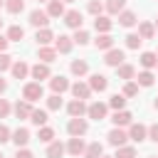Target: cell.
<instances>
[{
    "mask_svg": "<svg viewBox=\"0 0 158 158\" xmlns=\"http://www.w3.org/2000/svg\"><path fill=\"white\" fill-rule=\"evenodd\" d=\"M42 96H44V86H42L40 81H27V84L22 86V99H25V101L35 104V101H40Z\"/></svg>",
    "mask_w": 158,
    "mask_h": 158,
    "instance_id": "obj_1",
    "label": "cell"
},
{
    "mask_svg": "<svg viewBox=\"0 0 158 158\" xmlns=\"http://www.w3.org/2000/svg\"><path fill=\"white\" fill-rule=\"evenodd\" d=\"M86 131H89V121H86V118H69L67 133H69L72 138H81V136H86Z\"/></svg>",
    "mask_w": 158,
    "mask_h": 158,
    "instance_id": "obj_2",
    "label": "cell"
},
{
    "mask_svg": "<svg viewBox=\"0 0 158 158\" xmlns=\"http://www.w3.org/2000/svg\"><path fill=\"white\" fill-rule=\"evenodd\" d=\"M109 114V106L104 101H91L86 104V118H94V121H104Z\"/></svg>",
    "mask_w": 158,
    "mask_h": 158,
    "instance_id": "obj_3",
    "label": "cell"
},
{
    "mask_svg": "<svg viewBox=\"0 0 158 158\" xmlns=\"http://www.w3.org/2000/svg\"><path fill=\"white\" fill-rule=\"evenodd\" d=\"M126 133H128V141L141 143V141L148 138V126H146V123H131V126L126 128Z\"/></svg>",
    "mask_w": 158,
    "mask_h": 158,
    "instance_id": "obj_4",
    "label": "cell"
},
{
    "mask_svg": "<svg viewBox=\"0 0 158 158\" xmlns=\"http://www.w3.org/2000/svg\"><path fill=\"white\" fill-rule=\"evenodd\" d=\"M30 77H32V81H44V79H49L52 77V72H49V64H44V62H37V64H32L30 67Z\"/></svg>",
    "mask_w": 158,
    "mask_h": 158,
    "instance_id": "obj_5",
    "label": "cell"
},
{
    "mask_svg": "<svg viewBox=\"0 0 158 158\" xmlns=\"http://www.w3.org/2000/svg\"><path fill=\"white\" fill-rule=\"evenodd\" d=\"M69 79L64 77V74H54V77H49V89H52V94H64V91H69Z\"/></svg>",
    "mask_w": 158,
    "mask_h": 158,
    "instance_id": "obj_6",
    "label": "cell"
},
{
    "mask_svg": "<svg viewBox=\"0 0 158 158\" xmlns=\"http://www.w3.org/2000/svg\"><path fill=\"white\" fill-rule=\"evenodd\" d=\"M106 141H109V146H114V148H118V146H126V141H128V133H126V128H111L109 133H106Z\"/></svg>",
    "mask_w": 158,
    "mask_h": 158,
    "instance_id": "obj_7",
    "label": "cell"
},
{
    "mask_svg": "<svg viewBox=\"0 0 158 158\" xmlns=\"http://www.w3.org/2000/svg\"><path fill=\"white\" fill-rule=\"evenodd\" d=\"M123 59H126V54H123V49H116V47H111L106 54H104V64L106 67H121L123 64Z\"/></svg>",
    "mask_w": 158,
    "mask_h": 158,
    "instance_id": "obj_8",
    "label": "cell"
},
{
    "mask_svg": "<svg viewBox=\"0 0 158 158\" xmlns=\"http://www.w3.org/2000/svg\"><path fill=\"white\" fill-rule=\"evenodd\" d=\"M30 128H25V126H17L15 131H12V136H10V141L17 146V148H27V143H30Z\"/></svg>",
    "mask_w": 158,
    "mask_h": 158,
    "instance_id": "obj_9",
    "label": "cell"
},
{
    "mask_svg": "<svg viewBox=\"0 0 158 158\" xmlns=\"http://www.w3.org/2000/svg\"><path fill=\"white\" fill-rule=\"evenodd\" d=\"M67 114H69L72 118H84V116H86V101L72 99V101L67 104Z\"/></svg>",
    "mask_w": 158,
    "mask_h": 158,
    "instance_id": "obj_10",
    "label": "cell"
},
{
    "mask_svg": "<svg viewBox=\"0 0 158 158\" xmlns=\"http://www.w3.org/2000/svg\"><path fill=\"white\" fill-rule=\"evenodd\" d=\"M111 121H114V126H116V128H128V126L133 123V114H131V111H126V109H121V111H114Z\"/></svg>",
    "mask_w": 158,
    "mask_h": 158,
    "instance_id": "obj_11",
    "label": "cell"
},
{
    "mask_svg": "<svg viewBox=\"0 0 158 158\" xmlns=\"http://www.w3.org/2000/svg\"><path fill=\"white\" fill-rule=\"evenodd\" d=\"M30 25L32 27H37V30H42V27H49V15L44 12V10H32L30 12Z\"/></svg>",
    "mask_w": 158,
    "mask_h": 158,
    "instance_id": "obj_12",
    "label": "cell"
},
{
    "mask_svg": "<svg viewBox=\"0 0 158 158\" xmlns=\"http://www.w3.org/2000/svg\"><path fill=\"white\" fill-rule=\"evenodd\" d=\"M64 25L72 27V30H81V25H84V15H81L79 10H67V12H64Z\"/></svg>",
    "mask_w": 158,
    "mask_h": 158,
    "instance_id": "obj_13",
    "label": "cell"
},
{
    "mask_svg": "<svg viewBox=\"0 0 158 158\" xmlns=\"http://www.w3.org/2000/svg\"><path fill=\"white\" fill-rule=\"evenodd\" d=\"M10 72H12V79H27L30 77V64L25 62V59H15L12 62V67H10Z\"/></svg>",
    "mask_w": 158,
    "mask_h": 158,
    "instance_id": "obj_14",
    "label": "cell"
},
{
    "mask_svg": "<svg viewBox=\"0 0 158 158\" xmlns=\"http://www.w3.org/2000/svg\"><path fill=\"white\" fill-rule=\"evenodd\" d=\"M86 84H89L91 94H94V91H99V94H101V91H106V89H109V79H106L104 74H99V72H96V74H91Z\"/></svg>",
    "mask_w": 158,
    "mask_h": 158,
    "instance_id": "obj_15",
    "label": "cell"
},
{
    "mask_svg": "<svg viewBox=\"0 0 158 158\" xmlns=\"http://www.w3.org/2000/svg\"><path fill=\"white\" fill-rule=\"evenodd\" d=\"M69 91H72L74 99H81V101H86V99L91 96V89H89L86 81H74V84L69 86Z\"/></svg>",
    "mask_w": 158,
    "mask_h": 158,
    "instance_id": "obj_16",
    "label": "cell"
},
{
    "mask_svg": "<svg viewBox=\"0 0 158 158\" xmlns=\"http://www.w3.org/2000/svg\"><path fill=\"white\" fill-rule=\"evenodd\" d=\"M72 47H74V42H72L69 35H59V37H54V49H57V54H69Z\"/></svg>",
    "mask_w": 158,
    "mask_h": 158,
    "instance_id": "obj_17",
    "label": "cell"
},
{
    "mask_svg": "<svg viewBox=\"0 0 158 158\" xmlns=\"http://www.w3.org/2000/svg\"><path fill=\"white\" fill-rule=\"evenodd\" d=\"M32 104L30 101H25V99H17L15 101V106H12V111H15V116L17 118H30V114H32Z\"/></svg>",
    "mask_w": 158,
    "mask_h": 158,
    "instance_id": "obj_18",
    "label": "cell"
},
{
    "mask_svg": "<svg viewBox=\"0 0 158 158\" xmlns=\"http://www.w3.org/2000/svg\"><path fill=\"white\" fill-rule=\"evenodd\" d=\"M64 148H67V153H69V156L79 158V156H84V148H86V143H84V138H69V143H67Z\"/></svg>",
    "mask_w": 158,
    "mask_h": 158,
    "instance_id": "obj_19",
    "label": "cell"
},
{
    "mask_svg": "<svg viewBox=\"0 0 158 158\" xmlns=\"http://www.w3.org/2000/svg\"><path fill=\"white\" fill-rule=\"evenodd\" d=\"M35 42H37L40 47H49V42H54V32H52L49 27H42V30L35 32Z\"/></svg>",
    "mask_w": 158,
    "mask_h": 158,
    "instance_id": "obj_20",
    "label": "cell"
},
{
    "mask_svg": "<svg viewBox=\"0 0 158 158\" xmlns=\"http://www.w3.org/2000/svg\"><path fill=\"white\" fill-rule=\"evenodd\" d=\"M138 62H141V67H143V69L153 72V69L158 67V54H156V52H141Z\"/></svg>",
    "mask_w": 158,
    "mask_h": 158,
    "instance_id": "obj_21",
    "label": "cell"
},
{
    "mask_svg": "<svg viewBox=\"0 0 158 158\" xmlns=\"http://www.w3.org/2000/svg\"><path fill=\"white\" fill-rule=\"evenodd\" d=\"M111 27H114L111 17H106V15H99V17H94V30H96L99 35H106V32H111Z\"/></svg>",
    "mask_w": 158,
    "mask_h": 158,
    "instance_id": "obj_22",
    "label": "cell"
},
{
    "mask_svg": "<svg viewBox=\"0 0 158 158\" xmlns=\"http://www.w3.org/2000/svg\"><path fill=\"white\" fill-rule=\"evenodd\" d=\"M69 72H72L74 77H84V74H89V62H86V59H72Z\"/></svg>",
    "mask_w": 158,
    "mask_h": 158,
    "instance_id": "obj_23",
    "label": "cell"
},
{
    "mask_svg": "<svg viewBox=\"0 0 158 158\" xmlns=\"http://www.w3.org/2000/svg\"><path fill=\"white\" fill-rule=\"evenodd\" d=\"M116 74H118V79H123V81H133V79H136V67L123 62L121 67H116Z\"/></svg>",
    "mask_w": 158,
    "mask_h": 158,
    "instance_id": "obj_24",
    "label": "cell"
},
{
    "mask_svg": "<svg viewBox=\"0 0 158 158\" xmlns=\"http://www.w3.org/2000/svg\"><path fill=\"white\" fill-rule=\"evenodd\" d=\"M44 12H47L49 17H64V12H67V10H64V2H62V0H49Z\"/></svg>",
    "mask_w": 158,
    "mask_h": 158,
    "instance_id": "obj_25",
    "label": "cell"
},
{
    "mask_svg": "<svg viewBox=\"0 0 158 158\" xmlns=\"http://www.w3.org/2000/svg\"><path fill=\"white\" fill-rule=\"evenodd\" d=\"M116 17H118V25H121V27H133V25L138 22V17H136L133 10H123V12H118Z\"/></svg>",
    "mask_w": 158,
    "mask_h": 158,
    "instance_id": "obj_26",
    "label": "cell"
},
{
    "mask_svg": "<svg viewBox=\"0 0 158 158\" xmlns=\"http://www.w3.org/2000/svg\"><path fill=\"white\" fill-rule=\"evenodd\" d=\"M141 40H153L156 37V27H153V22H138V32H136Z\"/></svg>",
    "mask_w": 158,
    "mask_h": 158,
    "instance_id": "obj_27",
    "label": "cell"
},
{
    "mask_svg": "<svg viewBox=\"0 0 158 158\" xmlns=\"http://www.w3.org/2000/svg\"><path fill=\"white\" fill-rule=\"evenodd\" d=\"M138 86H153L156 84V74L153 72H148V69H143V72H138L136 74V79H133Z\"/></svg>",
    "mask_w": 158,
    "mask_h": 158,
    "instance_id": "obj_28",
    "label": "cell"
},
{
    "mask_svg": "<svg viewBox=\"0 0 158 158\" xmlns=\"http://www.w3.org/2000/svg\"><path fill=\"white\" fill-rule=\"evenodd\" d=\"M30 123L32 126H47V109H32V114H30Z\"/></svg>",
    "mask_w": 158,
    "mask_h": 158,
    "instance_id": "obj_29",
    "label": "cell"
},
{
    "mask_svg": "<svg viewBox=\"0 0 158 158\" xmlns=\"http://www.w3.org/2000/svg\"><path fill=\"white\" fill-rule=\"evenodd\" d=\"M64 153H67V148H64L62 141H52V143H47V158H62Z\"/></svg>",
    "mask_w": 158,
    "mask_h": 158,
    "instance_id": "obj_30",
    "label": "cell"
},
{
    "mask_svg": "<svg viewBox=\"0 0 158 158\" xmlns=\"http://www.w3.org/2000/svg\"><path fill=\"white\" fill-rule=\"evenodd\" d=\"M37 59H40V62H44V64H52V62L57 59V49H54V47H40Z\"/></svg>",
    "mask_w": 158,
    "mask_h": 158,
    "instance_id": "obj_31",
    "label": "cell"
},
{
    "mask_svg": "<svg viewBox=\"0 0 158 158\" xmlns=\"http://www.w3.org/2000/svg\"><path fill=\"white\" fill-rule=\"evenodd\" d=\"M104 156V146L99 143V141H94V143H89L86 148H84V156L81 158H101Z\"/></svg>",
    "mask_w": 158,
    "mask_h": 158,
    "instance_id": "obj_32",
    "label": "cell"
},
{
    "mask_svg": "<svg viewBox=\"0 0 158 158\" xmlns=\"http://www.w3.org/2000/svg\"><path fill=\"white\" fill-rule=\"evenodd\" d=\"M104 10H106L109 15H118V12L126 10V0H106V2H104Z\"/></svg>",
    "mask_w": 158,
    "mask_h": 158,
    "instance_id": "obj_33",
    "label": "cell"
},
{
    "mask_svg": "<svg viewBox=\"0 0 158 158\" xmlns=\"http://www.w3.org/2000/svg\"><path fill=\"white\" fill-rule=\"evenodd\" d=\"M94 44H96V49H104V52H109V49L114 47V37H111L109 32H106V35H96Z\"/></svg>",
    "mask_w": 158,
    "mask_h": 158,
    "instance_id": "obj_34",
    "label": "cell"
},
{
    "mask_svg": "<svg viewBox=\"0 0 158 158\" xmlns=\"http://www.w3.org/2000/svg\"><path fill=\"white\" fill-rule=\"evenodd\" d=\"M126 101H128V99H126L123 94H111V99H109L106 106L114 109V111H121V109H126Z\"/></svg>",
    "mask_w": 158,
    "mask_h": 158,
    "instance_id": "obj_35",
    "label": "cell"
},
{
    "mask_svg": "<svg viewBox=\"0 0 158 158\" xmlns=\"http://www.w3.org/2000/svg\"><path fill=\"white\" fill-rule=\"evenodd\" d=\"M5 37H7V42H20V40L25 37V30H22L20 25H10V27H7V35H5Z\"/></svg>",
    "mask_w": 158,
    "mask_h": 158,
    "instance_id": "obj_36",
    "label": "cell"
},
{
    "mask_svg": "<svg viewBox=\"0 0 158 158\" xmlns=\"http://www.w3.org/2000/svg\"><path fill=\"white\" fill-rule=\"evenodd\" d=\"M89 40H91V37H89V32H86L84 27H81V30H74V35H72V42H74V44H79V47L89 44Z\"/></svg>",
    "mask_w": 158,
    "mask_h": 158,
    "instance_id": "obj_37",
    "label": "cell"
},
{
    "mask_svg": "<svg viewBox=\"0 0 158 158\" xmlns=\"http://www.w3.org/2000/svg\"><path fill=\"white\" fill-rule=\"evenodd\" d=\"M5 10L10 15H20L25 10V0H5Z\"/></svg>",
    "mask_w": 158,
    "mask_h": 158,
    "instance_id": "obj_38",
    "label": "cell"
},
{
    "mask_svg": "<svg viewBox=\"0 0 158 158\" xmlns=\"http://www.w3.org/2000/svg\"><path fill=\"white\" fill-rule=\"evenodd\" d=\"M37 138H40L42 143H52V141H54V128H52V126H40Z\"/></svg>",
    "mask_w": 158,
    "mask_h": 158,
    "instance_id": "obj_39",
    "label": "cell"
},
{
    "mask_svg": "<svg viewBox=\"0 0 158 158\" xmlns=\"http://www.w3.org/2000/svg\"><path fill=\"white\" fill-rule=\"evenodd\" d=\"M136 156H138V153H136L133 146H118L116 153H114V158H136Z\"/></svg>",
    "mask_w": 158,
    "mask_h": 158,
    "instance_id": "obj_40",
    "label": "cell"
},
{
    "mask_svg": "<svg viewBox=\"0 0 158 158\" xmlns=\"http://www.w3.org/2000/svg\"><path fill=\"white\" fill-rule=\"evenodd\" d=\"M86 12H89V15H94V17L104 15V2H101V0H89V5H86Z\"/></svg>",
    "mask_w": 158,
    "mask_h": 158,
    "instance_id": "obj_41",
    "label": "cell"
},
{
    "mask_svg": "<svg viewBox=\"0 0 158 158\" xmlns=\"http://www.w3.org/2000/svg\"><path fill=\"white\" fill-rule=\"evenodd\" d=\"M123 40H126V47H128V49H138V47L143 44V40H141V37H138L136 32H128V35H126Z\"/></svg>",
    "mask_w": 158,
    "mask_h": 158,
    "instance_id": "obj_42",
    "label": "cell"
},
{
    "mask_svg": "<svg viewBox=\"0 0 158 158\" xmlns=\"http://www.w3.org/2000/svg\"><path fill=\"white\" fill-rule=\"evenodd\" d=\"M62 109V96L59 94H49L47 96V111H59Z\"/></svg>",
    "mask_w": 158,
    "mask_h": 158,
    "instance_id": "obj_43",
    "label": "cell"
},
{
    "mask_svg": "<svg viewBox=\"0 0 158 158\" xmlns=\"http://www.w3.org/2000/svg\"><path fill=\"white\" fill-rule=\"evenodd\" d=\"M121 94H123L126 99L136 96V94H138V84H136V81H126V84H123V91H121Z\"/></svg>",
    "mask_w": 158,
    "mask_h": 158,
    "instance_id": "obj_44",
    "label": "cell"
},
{
    "mask_svg": "<svg viewBox=\"0 0 158 158\" xmlns=\"http://www.w3.org/2000/svg\"><path fill=\"white\" fill-rule=\"evenodd\" d=\"M12 62H15V59H12L7 52H2V54H0V74H2V72H7V69L12 67Z\"/></svg>",
    "mask_w": 158,
    "mask_h": 158,
    "instance_id": "obj_45",
    "label": "cell"
},
{
    "mask_svg": "<svg viewBox=\"0 0 158 158\" xmlns=\"http://www.w3.org/2000/svg\"><path fill=\"white\" fill-rule=\"evenodd\" d=\"M10 111H12L10 101H7V99H0V118H7V116H10Z\"/></svg>",
    "mask_w": 158,
    "mask_h": 158,
    "instance_id": "obj_46",
    "label": "cell"
},
{
    "mask_svg": "<svg viewBox=\"0 0 158 158\" xmlns=\"http://www.w3.org/2000/svg\"><path fill=\"white\" fill-rule=\"evenodd\" d=\"M10 136H12V131H10L5 123H0V143H7V141H10Z\"/></svg>",
    "mask_w": 158,
    "mask_h": 158,
    "instance_id": "obj_47",
    "label": "cell"
},
{
    "mask_svg": "<svg viewBox=\"0 0 158 158\" xmlns=\"http://www.w3.org/2000/svg\"><path fill=\"white\" fill-rule=\"evenodd\" d=\"M148 138H151L153 143H158V123H151V126H148Z\"/></svg>",
    "mask_w": 158,
    "mask_h": 158,
    "instance_id": "obj_48",
    "label": "cell"
},
{
    "mask_svg": "<svg viewBox=\"0 0 158 158\" xmlns=\"http://www.w3.org/2000/svg\"><path fill=\"white\" fill-rule=\"evenodd\" d=\"M15 158H35V156H32V151H30V148H17Z\"/></svg>",
    "mask_w": 158,
    "mask_h": 158,
    "instance_id": "obj_49",
    "label": "cell"
},
{
    "mask_svg": "<svg viewBox=\"0 0 158 158\" xmlns=\"http://www.w3.org/2000/svg\"><path fill=\"white\" fill-rule=\"evenodd\" d=\"M7 44H10V42H7V37H5V35H0V54H2V52H7Z\"/></svg>",
    "mask_w": 158,
    "mask_h": 158,
    "instance_id": "obj_50",
    "label": "cell"
},
{
    "mask_svg": "<svg viewBox=\"0 0 158 158\" xmlns=\"http://www.w3.org/2000/svg\"><path fill=\"white\" fill-rule=\"evenodd\" d=\"M5 91H7V81H5L2 74H0V94H5Z\"/></svg>",
    "mask_w": 158,
    "mask_h": 158,
    "instance_id": "obj_51",
    "label": "cell"
},
{
    "mask_svg": "<svg viewBox=\"0 0 158 158\" xmlns=\"http://www.w3.org/2000/svg\"><path fill=\"white\" fill-rule=\"evenodd\" d=\"M153 109H156V111H158V99H156V101H153Z\"/></svg>",
    "mask_w": 158,
    "mask_h": 158,
    "instance_id": "obj_52",
    "label": "cell"
},
{
    "mask_svg": "<svg viewBox=\"0 0 158 158\" xmlns=\"http://www.w3.org/2000/svg\"><path fill=\"white\" fill-rule=\"evenodd\" d=\"M153 27H156V32H158V17H156V22H153Z\"/></svg>",
    "mask_w": 158,
    "mask_h": 158,
    "instance_id": "obj_53",
    "label": "cell"
},
{
    "mask_svg": "<svg viewBox=\"0 0 158 158\" xmlns=\"http://www.w3.org/2000/svg\"><path fill=\"white\" fill-rule=\"evenodd\" d=\"M0 7H5V0H0Z\"/></svg>",
    "mask_w": 158,
    "mask_h": 158,
    "instance_id": "obj_54",
    "label": "cell"
},
{
    "mask_svg": "<svg viewBox=\"0 0 158 158\" xmlns=\"http://www.w3.org/2000/svg\"><path fill=\"white\" fill-rule=\"evenodd\" d=\"M37 2H49V0H37Z\"/></svg>",
    "mask_w": 158,
    "mask_h": 158,
    "instance_id": "obj_55",
    "label": "cell"
},
{
    "mask_svg": "<svg viewBox=\"0 0 158 158\" xmlns=\"http://www.w3.org/2000/svg\"><path fill=\"white\" fill-rule=\"evenodd\" d=\"M62 2H74V0H62Z\"/></svg>",
    "mask_w": 158,
    "mask_h": 158,
    "instance_id": "obj_56",
    "label": "cell"
},
{
    "mask_svg": "<svg viewBox=\"0 0 158 158\" xmlns=\"http://www.w3.org/2000/svg\"><path fill=\"white\" fill-rule=\"evenodd\" d=\"M101 158H114V156H101Z\"/></svg>",
    "mask_w": 158,
    "mask_h": 158,
    "instance_id": "obj_57",
    "label": "cell"
},
{
    "mask_svg": "<svg viewBox=\"0 0 158 158\" xmlns=\"http://www.w3.org/2000/svg\"><path fill=\"white\" fill-rule=\"evenodd\" d=\"M148 158H158V156H148Z\"/></svg>",
    "mask_w": 158,
    "mask_h": 158,
    "instance_id": "obj_58",
    "label": "cell"
},
{
    "mask_svg": "<svg viewBox=\"0 0 158 158\" xmlns=\"http://www.w3.org/2000/svg\"><path fill=\"white\" fill-rule=\"evenodd\" d=\"M0 27H2V20H0Z\"/></svg>",
    "mask_w": 158,
    "mask_h": 158,
    "instance_id": "obj_59",
    "label": "cell"
},
{
    "mask_svg": "<svg viewBox=\"0 0 158 158\" xmlns=\"http://www.w3.org/2000/svg\"><path fill=\"white\" fill-rule=\"evenodd\" d=\"M0 158H5V156H2V153H0Z\"/></svg>",
    "mask_w": 158,
    "mask_h": 158,
    "instance_id": "obj_60",
    "label": "cell"
},
{
    "mask_svg": "<svg viewBox=\"0 0 158 158\" xmlns=\"http://www.w3.org/2000/svg\"><path fill=\"white\" fill-rule=\"evenodd\" d=\"M156 54H158V52H156Z\"/></svg>",
    "mask_w": 158,
    "mask_h": 158,
    "instance_id": "obj_61",
    "label": "cell"
}]
</instances>
